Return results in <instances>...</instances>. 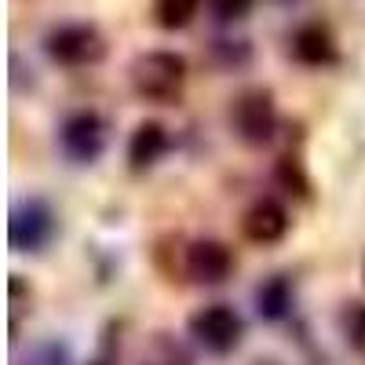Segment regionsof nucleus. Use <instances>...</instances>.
Masks as SVG:
<instances>
[{"label":"nucleus","instance_id":"nucleus-7","mask_svg":"<svg viewBox=\"0 0 365 365\" xmlns=\"http://www.w3.org/2000/svg\"><path fill=\"white\" fill-rule=\"evenodd\" d=\"M234 267V256L223 241H194L187 249V274L197 285H220Z\"/></svg>","mask_w":365,"mask_h":365},{"label":"nucleus","instance_id":"nucleus-5","mask_svg":"<svg viewBox=\"0 0 365 365\" xmlns=\"http://www.w3.org/2000/svg\"><path fill=\"white\" fill-rule=\"evenodd\" d=\"M241 332H245V325H241L237 311L227 307V303H212V307H201L194 318H190V336L212 351V354H227L241 344Z\"/></svg>","mask_w":365,"mask_h":365},{"label":"nucleus","instance_id":"nucleus-14","mask_svg":"<svg viewBox=\"0 0 365 365\" xmlns=\"http://www.w3.org/2000/svg\"><path fill=\"white\" fill-rule=\"evenodd\" d=\"M208 8L216 11L220 19H245L249 15V8H252V0H208Z\"/></svg>","mask_w":365,"mask_h":365},{"label":"nucleus","instance_id":"nucleus-12","mask_svg":"<svg viewBox=\"0 0 365 365\" xmlns=\"http://www.w3.org/2000/svg\"><path fill=\"white\" fill-rule=\"evenodd\" d=\"M201 0H154V19L165 29H182L197 19Z\"/></svg>","mask_w":365,"mask_h":365},{"label":"nucleus","instance_id":"nucleus-15","mask_svg":"<svg viewBox=\"0 0 365 365\" xmlns=\"http://www.w3.org/2000/svg\"><path fill=\"white\" fill-rule=\"evenodd\" d=\"M22 365H66V351L55 347V344H41L34 354H29Z\"/></svg>","mask_w":365,"mask_h":365},{"label":"nucleus","instance_id":"nucleus-6","mask_svg":"<svg viewBox=\"0 0 365 365\" xmlns=\"http://www.w3.org/2000/svg\"><path fill=\"white\" fill-rule=\"evenodd\" d=\"M58 146L73 165H91L106 150V125L96 113H73L58 128Z\"/></svg>","mask_w":365,"mask_h":365},{"label":"nucleus","instance_id":"nucleus-13","mask_svg":"<svg viewBox=\"0 0 365 365\" xmlns=\"http://www.w3.org/2000/svg\"><path fill=\"white\" fill-rule=\"evenodd\" d=\"M344 332H347L351 347L365 351V303H351L344 311Z\"/></svg>","mask_w":365,"mask_h":365},{"label":"nucleus","instance_id":"nucleus-3","mask_svg":"<svg viewBox=\"0 0 365 365\" xmlns=\"http://www.w3.org/2000/svg\"><path fill=\"white\" fill-rule=\"evenodd\" d=\"M230 120H234V132H237L241 143H249V146L270 143L274 139V128H278V110H274L270 91H263V88L245 91V96L234 103Z\"/></svg>","mask_w":365,"mask_h":365},{"label":"nucleus","instance_id":"nucleus-17","mask_svg":"<svg viewBox=\"0 0 365 365\" xmlns=\"http://www.w3.org/2000/svg\"><path fill=\"white\" fill-rule=\"evenodd\" d=\"M274 4H296V0H274Z\"/></svg>","mask_w":365,"mask_h":365},{"label":"nucleus","instance_id":"nucleus-4","mask_svg":"<svg viewBox=\"0 0 365 365\" xmlns=\"http://www.w3.org/2000/svg\"><path fill=\"white\" fill-rule=\"evenodd\" d=\"M55 234V216L51 208L41 197H26L11 208V220H8V241L15 252H37L44 249Z\"/></svg>","mask_w":365,"mask_h":365},{"label":"nucleus","instance_id":"nucleus-11","mask_svg":"<svg viewBox=\"0 0 365 365\" xmlns=\"http://www.w3.org/2000/svg\"><path fill=\"white\" fill-rule=\"evenodd\" d=\"M292 303V292H289V282L285 278H270L259 292H256V311L267 318V322H278Z\"/></svg>","mask_w":365,"mask_h":365},{"label":"nucleus","instance_id":"nucleus-2","mask_svg":"<svg viewBox=\"0 0 365 365\" xmlns=\"http://www.w3.org/2000/svg\"><path fill=\"white\" fill-rule=\"evenodd\" d=\"M44 51L51 63L58 66H91L106 55V41L96 26H84V22H66L48 34Z\"/></svg>","mask_w":365,"mask_h":365},{"label":"nucleus","instance_id":"nucleus-16","mask_svg":"<svg viewBox=\"0 0 365 365\" xmlns=\"http://www.w3.org/2000/svg\"><path fill=\"white\" fill-rule=\"evenodd\" d=\"M278 179L285 182L289 190L296 187V194H303V190H307V179H303V172H299V165H296L292 158H282V165H278Z\"/></svg>","mask_w":365,"mask_h":365},{"label":"nucleus","instance_id":"nucleus-10","mask_svg":"<svg viewBox=\"0 0 365 365\" xmlns=\"http://www.w3.org/2000/svg\"><path fill=\"white\" fill-rule=\"evenodd\" d=\"M165 150H168V132L158 125V120H146V125L135 128V135L128 143V158H132L135 168H146V165H154Z\"/></svg>","mask_w":365,"mask_h":365},{"label":"nucleus","instance_id":"nucleus-9","mask_svg":"<svg viewBox=\"0 0 365 365\" xmlns=\"http://www.w3.org/2000/svg\"><path fill=\"white\" fill-rule=\"evenodd\" d=\"M292 55L303 66H329L336 63V41L322 22H307L292 34Z\"/></svg>","mask_w":365,"mask_h":365},{"label":"nucleus","instance_id":"nucleus-1","mask_svg":"<svg viewBox=\"0 0 365 365\" xmlns=\"http://www.w3.org/2000/svg\"><path fill=\"white\" fill-rule=\"evenodd\" d=\"M187 84V58L175 51H146L132 63V88L146 103H175Z\"/></svg>","mask_w":365,"mask_h":365},{"label":"nucleus","instance_id":"nucleus-8","mask_svg":"<svg viewBox=\"0 0 365 365\" xmlns=\"http://www.w3.org/2000/svg\"><path fill=\"white\" fill-rule=\"evenodd\" d=\"M241 230L256 245H274V241H282L289 234V212L278 201H256L245 212V220H241Z\"/></svg>","mask_w":365,"mask_h":365}]
</instances>
